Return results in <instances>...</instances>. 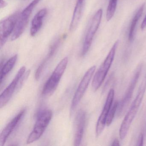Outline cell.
<instances>
[{"label":"cell","mask_w":146,"mask_h":146,"mask_svg":"<svg viewBox=\"0 0 146 146\" xmlns=\"http://www.w3.org/2000/svg\"><path fill=\"white\" fill-rule=\"evenodd\" d=\"M146 90V75H145L140 84L136 96L121 123L119 131V137L121 140H123L127 135L131 125L141 104Z\"/></svg>","instance_id":"obj_1"},{"label":"cell","mask_w":146,"mask_h":146,"mask_svg":"<svg viewBox=\"0 0 146 146\" xmlns=\"http://www.w3.org/2000/svg\"><path fill=\"white\" fill-rule=\"evenodd\" d=\"M118 44V40L114 43L104 62L95 74L92 83V89L94 91L99 89L104 82L113 62Z\"/></svg>","instance_id":"obj_2"},{"label":"cell","mask_w":146,"mask_h":146,"mask_svg":"<svg viewBox=\"0 0 146 146\" xmlns=\"http://www.w3.org/2000/svg\"><path fill=\"white\" fill-rule=\"evenodd\" d=\"M68 62V58L66 57L58 64L52 75L44 84L42 91V94L43 96H50L53 94L64 72Z\"/></svg>","instance_id":"obj_3"},{"label":"cell","mask_w":146,"mask_h":146,"mask_svg":"<svg viewBox=\"0 0 146 146\" xmlns=\"http://www.w3.org/2000/svg\"><path fill=\"white\" fill-rule=\"evenodd\" d=\"M52 117V112L50 110H43L39 113L33 130L27 138V144L40 139L49 124Z\"/></svg>","instance_id":"obj_4"},{"label":"cell","mask_w":146,"mask_h":146,"mask_svg":"<svg viewBox=\"0 0 146 146\" xmlns=\"http://www.w3.org/2000/svg\"><path fill=\"white\" fill-rule=\"evenodd\" d=\"M142 67L143 65L142 64H139L137 66L135 72L133 74V76L129 84L126 92L123 99L120 102H119L117 110V115L119 117L123 115L128 108V106L131 100L134 90L141 75Z\"/></svg>","instance_id":"obj_5"},{"label":"cell","mask_w":146,"mask_h":146,"mask_svg":"<svg viewBox=\"0 0 146 146\" xmlns=\"http://www.w3.org/2000/svg\"><path fill=\"white\" fill-rule=\"evenodd\" d=\"M41 0H33L25 9L20 13L14 31L12 35V41L18 39L23 33L30 19L31 15L34 9L39 4Z\"/></svg>","instance_id":"obj_6"},{"label":"cell","mask_w":146,"mask_h":146,"mask_svg":"<svg viewBox=\"0 0 146 146\" xmlns=\"http://www.w3.org/2000/svg\"><path fill=\"white\" fill-rule=\"evenodd\" d=\"M102 13L103 11L102 9H99L96 13L92 19L91 23L84 38L83 46L81 53L82 56H84L87 53L91 46L94 36L100 24Z\"/></svg>","instance_id":"obj_7"},{"label":"cell","mask_w":146,"mask_h":146,"mask_svg":"<svg viewBox=\"0 0 146 146\" xmlns=\"http://www.w3.org/2000/svg\"><path fill=\"white\" fill-rule=\"evenodd\" d=\"M96 69L95 66H92L88 69L87 72L84 74L82 81L79 84V86L75 93L74 97L72 102L71 107V112L72 113L75 110L78 103L82 100L84 95L85 94V91L88 88L90 80L92 79V77Z\"/></svg>","instance_id":"obj_8"},{"label":"cell","mask_w":146,"mask_h":146,"mask_svg":"<svg viewBox=\"0 0 146 146\" xmlns=\"http://www.w3.org/2000/svg\"><path fill=\"white\" fill-rule=\"evenodd\" d=\"M20 13L17 12L0 23V46L1 48L5 45L8 37L13 34L19 17Z\"/></svg>","instance_id":"obj_9"},{"label":"cell","mask_w":146,"mask_h":146,"mask_svg":"<svg viewBox=\"0 0 146 146\" xmlns=\"http://www.w3.org/2000/svg\"><path fill=\"white\" fill-rule=\"evenodd\" d=\"M26 70L25 66H23L19 70L12 82L9 86L2 92L0 96V108H2L5 106L14 94V91L17 87L20 80L23 78Z\"/></svg>","instance_id":"obj_10"},{"label":"cell","mask_w":146,"mask_h":146,"mask_svg":"<svg viewBox=\"0 0 146 146\" xmlns=\"http://www.w3.org/2000/svg\"><path fill=\"white\" fill-rule=\"evenodd\" d=\"M114 96V90L111 89L108 95L106 103L96 124V133L97 137H99L102 134L106 125L107 117L112 105Z\"/></svg>","instance_id":"obj_11"},{"label":"cell","mask_w":146,"mask_h":146,"mask_svg":"<svg viewBox=\"0 0 146 146\" xmlns=\"http://www.w3.org/2000/svg\"><path fill=\"white\" fill-rule=\"evenodd\" d=\"M25 112L26 110L25 109L20 111L19 113L12 120L9 122V123L3 129L0 135V146H3L5 145L10 135L22 120Z\"/></svg>","instance_id":"obj_12"},{"label":"cell","mask_w":146,"mask_h":146,"mask_svg":"<svg viewBox=\"0 0 146 146\" xmlns=\"http://www.w3.org/2000/svg\"><path fill=\"white\" fill-rule=\"evenodd\" d=\"M86 114L83 110L78 112L76 117V130L74 137V145L79 146L81 144L83 136L85 127Z\"/></svg>","instance_id":"obj_13"},{"label":"cell","mask_w":146,"mask_h":146,"mask_svg":"<svg viewBox=\"0 0 146 146\" xmlns=\"http://www.w3.org/2000/svg\"><path fill=\"white\" fill-rule=\"evenodd\" d=\"M85 0H77L70 26V31H72L77 28L82 15Z\"/></svg>","instance_id":"obj_14"},{"label":"cell","mask_w":146,"mask_h":146,"mask_svg":"<svg viewBox=\"0 0 146 146\" xmlns=\"http://www.w3.org/2000/svg\"><path fill=\"white\" fill-rule=\"evenodd\" d=\"M47 13V10L43 8L40 10L36 13L31 22L30 35L31 36H35L39 31L42 25L43 19Z\"/></svg>","instance_id":"obj_15"},{"label":"cell","mask_w":146,"mask_h":146,"mask_svg":"<svg viewBox=\"0 0 146 146\" xmlns=\"http://www.w3.org/2000/svg\"><path fill=\"white\" fill-rule=\"evenodd\" d=\"M145 6V3H143L140 6L137 11L135 16L133 17V19L131 23L129 30V36H128V39L130 42L133 41L134 40L136 27L137 25L138 21L143 13Z\"/></svg>","instance_id":"obj_16"},{"label":"cell","mask_w":146,"mask_h":146,"mask_svg":"<svg viewBox=\"0 0 146 146\" xmlns=\"http://www.w3.org/2000/svg\"><path fill=\"white\" fill-rule=\"evenodd\" d=\"M60 42V39L57 40L53 44V45L51 46L49 49V52L47 56L46 57L44 60L42 61V64H40V66L38 67L36 70L35 74V78L36 80H38L42 72V71L44 70V67L46 66V65L47 64L48 61L50 60L52 57L53 56L54 53L56 52L58 46H59Z\"/></svg>","instance_id":"obj_17"},{"label":"cell","mask_w":146,"mask_h":146,"mask_svg":"<svg viewBox=\"0 0 146 146\" xmlns=\"http://www.w3.org/2000/svg\"><path fill=\"white\" fill-rule=\"evenodd\" d=\"M18 56L17 54L13 56L8 60V61L5 64L1 69V84H2V81L6 76L12 70L15 66L17 60Z\"/></svg>","instance_id":"obj_18"},{"label":"cell","mask_w":146,"mask_h":146,"mask_svg":"<svg viewBox=\"0 0 146 146\" xmlns=\"http://www.w3.org/2000/svg\"><path fill=\"white\" fill-rule=\"evenodd\" d=\"M117 0H109L106 15L107 21H110L114 16L117 8Z\"/></svg>","instance_id":"obj_19"},{"label":"cell","mask_w":146,"mask_h":146,"mask_svg":"<svg viewBox=\"0 0 146 146\" xmlns=\"http://www.w3.org/2000/svg\"><path fill=\"white\" fill-rule=\"evenodd\" d=\"M119 102H118L117 101H116L115 102L113 103V105H112L111 107L109 110L106 119V125L107 126L110 125L112 122L113 118L115 116V113L117 110Z\"/></svg>","instance_id":"obj_20"},{"label":"cell","mask_w":146,"mask_h":146,"mask_svg":"<svg viewBox=\"0 0 146 146\" xmlns=\"http://www.w3.org/2000/svg\"><path fill=\"white\" fill-rule=\"evenodd\" d=\"M143 135L141 133L139 135L137 142V146H143Z\"/></svg>","instance_id":"obj_21"},{"label":"cell","mask_w":146,"mask_h":146,"mask_svg":"<svg viewBox=\"0 0 146 146\" xmlns=\"http://www.w3.org/2000/svg\"><path fill=\"white\" fill-rule=\"evenodd\" d=\"M146 28V15L141 25V28L142 31H143Z\"/></svg>","instance_id":"obj_22"},{"label":"cell","mask_w":146,"mask_h":146,"mask_svg":"<svg viewBox=\"0 0 146 146\" xmlns=\"http://www.w3.org/2000/svg\"><path fill=\"white\" fill-rule=\"evenodd\" d=\"M111 146H120L119 141L118 139L117 138H116V139H115L113 140V141L112 142V144H111Z\"/></svg>","instance_id":"obj_23"},{"label":"cell","mask_w":146,"mask_h":146,"mask_svg":"<svg viewBox=\"0 0 146 146\" xmlns=\"http://www.w3.org/2000/svg\"><path fill=\"white\" fill-rule=\"evenodd\" d=\"M7 4L4 1V0H1V3H0V7L1 8H2L6 6Z\"/></svg>","instance_id":"obj_24"}]
</instances>
